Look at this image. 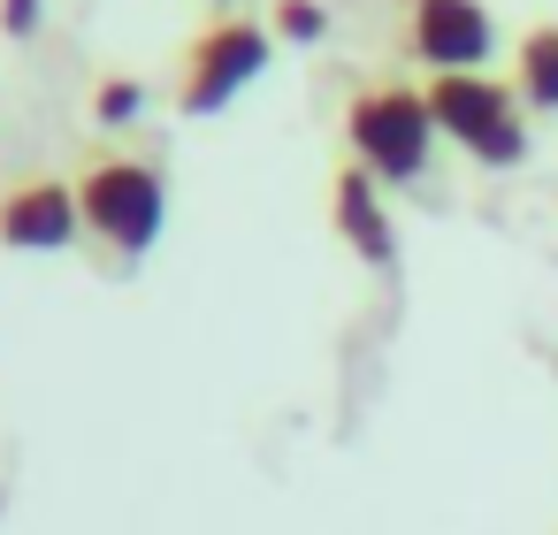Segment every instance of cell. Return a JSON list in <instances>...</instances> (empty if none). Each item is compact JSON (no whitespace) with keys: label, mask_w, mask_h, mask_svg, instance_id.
<instances>
[{"label":"cell","mask_w":558,"mask_h":535,"mask_svg":"<svg viewBox=\"0 0 558 535\" xmlns=\"http://www.w3.org/2000/svg\"><path fill=\"white\" fill-rule=\"evenodd\" d=\"M77 207H85V230L116 253H146L161 238V215H169V192H161V169L154 161H131V154H93L85 177H77Z\"/></svg>","instance_id":"1"},{"label":"cell","mask_w":558,"mask_h":535,"mask_svg":"<svg viewBox=\"0 0 558 535\" xmlns=\"http://www.w3.org/2000/svg\"><path fill=\"white\" fill-rule=\"evenodd\" d=\"M421 100H428V123H436L444 138H459L474 161H489V169L527 161V131H520L512 93H505L497 77H474V70H459V77H428Z\"/></svg>","instance_id":"2"},{"label":"cell","mask_w":558,"mask_h":535,"mask_svg":"<svg viewBox=\"0 0 558 535\" xmlns=\"http://www.w3.org/2000/svg\"><path fill=\"white\" fill-rule=\"evenodd\" d=\"M352 154H360V169L367 177H421V161H428V100L413 93V85H367L360 100H352Z\"/></svg>","instance_id":"3"},{"label":"cell","mask_w":558,"mask_h":535,"mask_svg":"<svg viewBox=\"0 0 558 535\" xmlns=\"http://www.w3.org/2000/svg\"><path fill=\"white\" fill-rule=\"evenodd\" d=\"M268 47H276L268 24H253V16H222L215 32L192 39V54H184V85H177V108H184V115H215L238 85H253V77L268 70Z\"/></svg>","instance_id":"4"},{"label":"cell","mask_w":558,"mask_h":535,"mask_svg":"<svg viewBox=\"0 0 558 535\" xmlns=\"http://www.w3.org/2000/svg\"><path fill=\"white\" fill-rule=\"evenodd\" d=\"M77 230H85V207H77V184L62 177H32L0 199V245L9 253H62L77 245Z\"/></svg>","instance_id":"5"},{"label":"cell","mask_w":558,"mask_h":535,"mask_svg":"<svg viewBox=\"0 0 558 535\" xmlns=\"http://www.w3.org/2000/svg\"><path fill=\"white\" fill-rule=\"evenodd\" d=\"M405 47H413L436 77H459V70H474V62L497 47V32H489V16H482V0H413Z\"/></svg>","instance_id":"6"},{"label":"cell","mask_w":558,"mask_h":535,"mask_svg":"<svg viewBox=\"0 0 558 535\" xmlns=\"http://www.w3.org/2000/svg\"><path fill=\"white\" fill-rule=\"evenodd\" d=\"M337 222H344V245L360 253V260H375V268H390V215H383V199H375V177L367 169H344L337 177Z\"/></svg>","instance_id":"7"},{"label":"cell","mask_w":558,"mask_h":535,"mask_svg":"<svg viewBox=\"0 0 558 535\" xmlns=\"http://www.w3.org/2000/svg\"><path fill=\"white\" fill-rule=\"evenodd\" d=\"M512 93H520L527 108H558V24L520 32V54H512Z\"/></svg>","instance_id":"8"},{"label":"cell","mask_w":558,"mask_h":535,"mask_svg":"<svg viewBox=\"0 0 558 535\" xmlns=\"http://www.w3.org/2000/svg\"><path fill=\"white\" fill-rule=\"evenodd\" d=\"M138 108H146V85L138 77H100L93 85V115L100 123H138Z\"/></svg>","instance_id":"9"},{"label":"cell","mask_w":558,"mask_h":535,"mask_svg":"<svg viewBox=\"0 0 558 535\" xmlns=\"http://www.w3.org/2000/svg\"><path fill=\"white\" fill-rule=\"evenodd\" d=\"M268 32H283V39H322L329 32V9L322 0H276V24Z\"/></svg>","instance_id":"10"},{"label":"cell","mask_w":558,"mask_h":535,"mask_svg":"<svg viewBox=\"0 0 558 535\" xmlns=\"http://www.w3.org/2000/svg\"><path fill=\"white\" fill-rule=\"evenodd\" d=\"M0 24H9V39L39 32V0H0Z\"/></svg>","instance_id":"11"}]
</instances>
